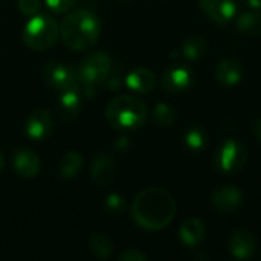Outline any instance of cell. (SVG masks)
I'll return each mask as SVG.
<instances>
[{"label":"cell","mask_w":261,"mask_h":261,"mask_svg":"<svg viewBox=\"0 0 261 261\" xmlns=\"http://www.w3.org/2000/svg\"><path fill=\"white\" fill-rule=\"evenodd\" d=\"M40 8H41L40 0H18V9L26 17H32L38 14Z\"/></svg>","instance_id":"obj_27"},{"label":"cell","mask_w":261,"mask_h":261,"mask_svg":"<svg viewBox=\"0 0 261 261\" xmlns=\"http://www.w3.org/2000/svg\"><path fill=\"white\" fill-rule=\"evenodd\" d=\"M116 165L110 156L106 153L98 154L90 165V177L99 188H107L116 179Z\"/></svg>","instance_id":"obj_13"},{"label":"cell","mask_w":261,"mask_h":261,"mask_svg":"<svg viewBox=\"0 0 261 261\" xmlns=\"http://www.w3.org/2000/svg\"><path fill=\"white\" fill-rule=\"evenodd\" d=\"M248 161V150L243 142L228 138L225 139L214 153V167L219 173L236 174L239 173Z\"/></svg>","instance_id":"obj_6"},{"label":"cell","mask_w":261,"mask_h":261,"mask_svg":"<svg viewBox=\"0 0 261 261\" xmlns=\"http://www.w3.org/2000/svg\"><path fill=\"white\" fill-rule=\"evenodd\" d=\"M148 116V109L136 96L121 95L113 98L106 107V119L115 130L133 132L141 128Z\"/></svg>","instance_id":"obj_3"},{"label":"cell","mask_w":261,"mask_h":261,"mask_svg":"<svg viewBox=\"0 0 261 261\" xmlns=\"http://www.w3.org/2000/svg\"><path fill=\"white\" fill-rule=\"evenodd\" d=\"M125 86L135 93H150L156 86V75L147 67H136L125 76Z\"/></svg>","instance_id":"obj_18"},{"label":"cell","mask_w":261,"mask_h":261,"mask_svg":"<svg viewBox=\"0 0 261 261\" xmlns=\"http://www.w3.org/2000/svg\"><path fill=\"white\" fill-rule=\"evenodd\" d=\"M184 144H185L187 150H190L193 153H200L208 145V135H206V132L202 127L193 125V127L185 130V133H184Z\"/></svg>","instance_id":"obj_22"},{"label":"cell","mask_w":261,"mask_h":261,"mask_svg":"<svg viewBox=\"0 0 261 261\" xmlns=\"http://www.w3.org/2000/svg\"><path fill=\"white\" fill-rule=\"evenodd\" d=\"M76 0H44L46 6L54 12V14H64L73 8Z\"/></svg>","instance_id":"obj_26"},{"label":"cell","mask_w":261,"mask_h":261,"mask_svg":"<svg viewBox=\"0 0 261 261\" xmlns=\"http://www.w3.org/2000/svg\"><path fill=\"white\" fill-rule=\"evenodd\" d=\"M205 236H206L205 223L196 217L187 219L179 228V239H180L182 245L190 248V249L199 248L203 243Z\"/></svg>","instance_id":"obj_16"},{"label":"cell","mask_w":261,"mask_h":261,"mask_svg":"<svg viewBox=\"0 0 261 261\" xmlns=\"http://www.w3.org/2000/svg\"><path fill=\"white\" fill-rule=\"evenodd\" d=\"M242 202H243V194L234 185L219 187L211 194V205L219 213H225V214L234 213L242 206Z\"/></svg>","instance_id":"obj_11"},{"label":"cell","mask_w":261,"mask_h":261,"mask_svg":"<svg viewBox=\"0 0 261 261\" xmlns=\"http://www.w3.org/2000/svg\"><path fill=\"white\" fill-rule=\"evenodd\" d=\"M112 72V58L102 52H92L86 55L78 69H76V76L80 81V89L84 90L86 93L89 90H93L98 84L104 83Z\"/></svg>","instance_id":"obj_5"},{"label":"cell","mask_w":261,"mask_h":261,"mask_svg":"<svg viewBox=\"0 0 261 261\" xmlns=\"http://www.w3.org/2000/svg\"><path fill=\"white\" fill-rule=\"evenodd\" d=\"M243 76V66L239 60L225 58L222 60L214 70L216 81L223 87H232L242 81Z\"/></svg>","instance_id":"obj_15"},{"label":"cell","mask_w":261,"mask_h":261,"mask_svg":"<svg viewBox=\"0 0 261 261\" xmlns=\"http://www.w3.org/2000/svg\"><path fill=\"white\" fill-rule=\"evenodd\" d=\"M3 167H5V161H3V154H2V151H0V171L3 170Z\"/></svg>","instance_id":"obj_31"},{"label":"cell","mask_w":261,"mask_h":261,"mask_svg":"<svg viewBox=\"0 0 261 261\" xmlns=\"http://www.w3.org/2000/svg\"><path fill=\"white\" fill-rule=\"evenodd\" d=\"M193 83H194V73L190 67L184 64L167 67L161 78V84L164 90L173 95L187 92L193 86Z\"/></svg>","instance_id":"obj_8"},{"label":"cell","mask_w":261,"mask_h":261,"mask_svg":"<svg viewBox=\"0 0 261 261\" xmlns=\"http://www.w3.org/2000/svg\"><path fill=\"white\" fill-rule=\"evenodd\" d=\"M254 133H255V136L261 141V118H258L255 121V124H254Z\"/></svg>","instance_id":"obj_30"},{"label":"cell","mask_w":261,"mask_h":261,"mask_svg":"<svg viewBox=\"0 0 261 261\" xmlns=\"http://www.w3.org/2000/svg\"><path fill=\"white\" fill-rule=\"evenodd\" d=\"M119 260L121 261H147L148 257L142 252H139L138 249H128L125 252H122L119 255Z\"/></svg>","instance_id":"obj_28"},{"label":"cell","mask_w":261,"mask_h":261,"mask_svg":"<svg viewBox=\"0 0 261 261\" xmlns=\"http://www.w3.org/2000/svg\"><path fill=\"white\" fill-rule=\"evenodd\" d=\"M99 18L87 9H78L67 14L60 24L61 41L64 46L76 52L93 47L99 38Z\"/></svg>","instance_id":"obj_2"},{"label":"cell","mask_w":261,"mask_h":261,"mask_svg":"<svg viewBox=\"0 0 261 261\" xmlns=\"http://www.w3.org/2000/svg\"><path fill=\"white\" fill-rule=\"evenodd\" d=\"M58 37H60L58 23L46 14H35L29 17V20L23 28L24 44L37 52L50 49L57 43Z\"/></svg>","instance_id":"obj_4"},{"label":"cell","mask_w":261,"mask_h":261,"mask_svg":"<svg viewBox=\"0 0 261 261\" xmlns=\"http://www.w3.org/2000/svg\"><path fill=\"white\" fill-rule=\"evenodd\" d=\"M81 110V90L80 89H70L60 92L58 102H57V112L60 118L66 122H70L76 119Z\"/></svg>","instance_id":"obj_17"},{"label":"cell","mask_w":261,"mask_h":261,"mask_svg":"<svg viewBox=\"0 0 261 261\" xmlns=\"http://www.w3.org/2000/svg\"><path fill=\"white\" fill-rule=\"evenodd\" d=\"M228 249L231 255L237 260H249L255 255L257 239L251 231L239 229L228 240Z\"/></svg>","instance_id":"obj_12"},{"label":"cell","mask_w":261,"mask_h":261,"mask_svg":"<svg viewBox=\"0 0 261 261\" xmlns=\"http://www.w3.org/2000/svg\"><path fill=\"white\" fill-rule=\"evenodd\" d=\"M87 246L95 257L102 258V260L109 258L113 252V242L110 240V237L106 234H99V232L90 236Z\"/></svg>","instance_id":"obj_23"},{"label":"cell","mask_w":261,"mask_h":261,"mask_svg":"<svg viewBox=\"0 0 261 261\" xmlns=\"http://www.w3.org/2000/svg\"><path fill=\"white\" fill-rule=\"evenodd\" d=\"M104 208L109 214L112 216H119L125 211V200L121 194L118 193H112L106 197L104 202Z\"/></svg>","instance_id":"obj_25"},{"label":"cell","mask_w":261,"mask_h":261,"mask_svg":"<svg viewBox=\"0 0 261 261\" xmlns=\"http://www.w3.org/2000/svg\"><path fill=\"white\" fill-rule=\"evenodd\" d=\"M245 3L251 9H261V0H245Z\"/></svg>","instance_id":"obj_29"},{"label":"cell","mask_w":261,"mask_h":261,"mask_svg":"<svg viewBox=\"0 0 261 261\" xmlns=\"http://www.w3.org/2000/svg\"><path fill=\"white\" fill-rule=\"evenodd\" d=\"M208 50V43L203 37L200 35H190L182 41L180 46V54L184 58L190 60V61H196L205 57Z\"/></svg>","instance_id":"obj_20"},{"label":"cell","mask_w":261,"mask_h":261,"mask_svg":"<svg viewBox=\"0 0 261 261\" xmlns=\"http://www.w3.org/2000/svg\"><path fill=\"white\" fill-rule=\"evenodd\" d=\"M153 122L161 127H171L177 122V110L167 102H158L153 109Z\"/></svg>","instance_id":"obj_24"},{"label":"cell","mask_w":261,"mask_h":261,"mask_svg":"<svg viewBox=\"0 0 261 261\" xmlns=\"http://www.w3.org/2000/svg\"><path fill=\"white\" fill-rule=\"evenodd\" d=\"M236 28L239 32L246 35H261V11L260 9H249L240 14L236 20Z\"/></svg>","instance_id":"obj_19"},{"label":"cell","mask_w":261,"mask_h":261,"mask_svg":"<svg viewBox=\"0 0 261 261\" xmlns=\"http://www.w3.org/2000/svg\"><path fill=\"white\" fill-rule=\"evenodd\" d=\"M81 168H83V156L78 151H67L60 161L58 171L64 180H70L80 174Z\"/></svg>","instance_id":"obj_21"},{"label":"cell","mask_w":261,"mask_h":261,"mask_svg":"<svg viewBox=\"0 0 261 261\" xmlns=\"http://www.w3.org/2000/svg\"><path fill=\"white\" fill-rule=\"evenodd\" d=\"M176 210V200L167 190L150 187L135 197L132 217L145 231H161L173 222Z\"/></svg>","instance_id":"obj_1"},{"label":"cell","mask_w":261,"mask_h":261,"mask_svg":"<svg viewBox=\"0 0 261 261\" xmlns=\"http://www.w3.org/2000/svg\"><path fill=\"white\" fill-rule=\"evenodd\" d=\"M43 78H44L46 84L57 92L80 89L76 70H73L72 67H69L64 63H58V61L46 63L43 67Z\"/></svg>","instance_id":"obj_7"},{"label":"cell","mask_w":261,"mask_h":261,"mask_svg":"<svg viewBox=\"0 0 261 261\" xmlns=\"http://www.w3.org/2000/svg\"><path fill=\"white\" fill-rule=\"evenodd\" d=\"M199 5L206 17L219 26L228 24L237 14L234 0H199Z\"/></svg>","instance_id":"obj_10"},{"label":"cell","mask_w":261,"mask_h":261,"mask_svg":"<svg viewBox=\"0 0 261 261\" xmlns=\"http://www.w3.org/2000/svg\"><path fill=\"white\" fill-rule=\"evenodd\" d=\"M54 121L47 110L37 109L31 112L24 121V135L35 142H41L47 139L52 133Z\"/></svg>","instance_id":"obj_9"},{"label":"cell","mask_w":261,"mask_h":261,"mask_svg":"<svg viewBox=\"0 0 261 261\" xmlns=\"http://www.w3.org/2000/svg\"><path fill=\"white\" fill-rule=\"evenodd\" d=\"M12 168L21 179H34L40 173V158L29 148H20L12 156Z\"/></svg>","instance_id":"obj_14"}]
</instances>
